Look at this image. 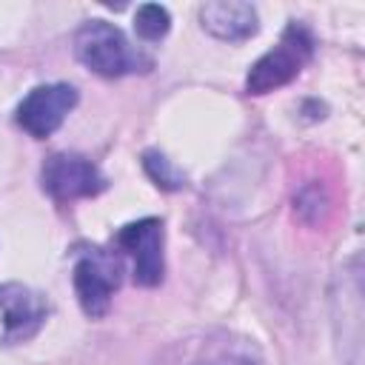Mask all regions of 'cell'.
<instances>
[{"mask_svg": "<svg viewBox=\"0 0 365 365\" xmlns=\"http://www.w3.org/2000/svg\"><path fill=\"white\" fill-rule=\"evenodd\" d=\"M74 54L77 60L103 77H123L134 71H148L151 60L128 43V37L106 20H86L74 31Z\"/></svg>", "mask_w": 365, "mask_h": 365, "instance_id": "6da1fadb", "label": "cell"}, {"mask_svg": "<svg viewBox=\"0 0 365 365\" xmlns=\"http://www.w3.org/2000/svg\"><path fill=\"white\" fill-rule=\"evenodd\" d=\"M314 54V37L302 23H288L279 43L268 48L248 71L245 91L248 94H268L274 88L288 86L311 60Z\"/></svg>", "mask_w": 365, "mask_h": 365, "instance_id": "7a4b0ae2", "label": "cell"}, {"mask_svg": "<svg viewBox=\"0 0 365 365\" xmlns=\"http://www.w3.org/2000/svg\"><path fill=\"white\" fill-rule=\"evenodd\" d=\"M123 279V262L106 248H86L74 262V294L86 317L97 319L108 311L114 291Z\"/></svg>", "mask_w": 365, "mask_h": 365, "instance_id": "3957f363", "label": "cell"}, {"mask_svg": "<svg viewBox=\"0 0 365 365\" xmlns=\"http://www.w3.org/2000/svg\"><path fill=\"white\" fill-rule=\"evenodd\" d=\"M43 188L48 197H54L57 202H74V200H86V197H97L106 188V177L103 171L83 154H51L43 163L40 171Z\"/></svg>", "mask_w": 365, "mask_h": 365, "instance_id": "277c9868", "label": "cell"}, {"mask_svg": "<svg viewBox=\"0 0 365 365\" xmlns=\"http://www.w3.org/2000/svg\"><path fill=\"white\" fill-rule=\"evenodd\" d=\"M114 242L131 257L134 262V282L143 288H154L163 282L165 274V257H163V242L165 231L157 217H143L128 225H123L114 237Z\"/></svg>", "mask_w": 365, "mask_h": 365, "instance_id": "5b68a950", "label": "cell"}, {"mask_svg": "<svg viewBox=\"0 0 365 365\" xmlns=\"http://www.w3.org/2000/svg\"><path fill=\"white\" fill-rule=\"evenodd\" d=\"M74 106H77V88L74 86H68V83H48V86L31 88L20 100L14 120H17V125L23 131H29L31 137L43 140V137H51L63 125L66 114Z\"/></svg>", "mask_w": 365, "mask_h": 365, "instance_id": "8992f818", "label": "cell"}, {"mask_svg": "<svg viewBox=\"0 0 365 365\" xmlns=\"http://www.w3.org/2000/svg\"><path fill=\"white\" fill-rule=\"evenodd\" d=\"M0 311H3V342H26L46 322L48 302L40 291L20 282H0Z\"/></svg>", "mask_w": 365, "mask_h": 365, "instance_id": "52a82bcc", "label": "cell"}, {"mask_svg": "<svg viewBox=\"0 0 365 365\" xmlns=\"http://www.w3.org/2000/svg\"><path fill=\"white\" fill-rule=\"evenodd\" d=\"M200 23L217 40L240 43L257 34L259 17L251 3L242 0H208L200 6Z\"/></svg>", "mask_w": 365, "mask_h": 365, "instance_id": "ba28073f", "label": "cell"}, {"mask_svg": "<svg viewBox=\"0 0 365 365\" xmlns=\"http://www.w3.org/2000/svg\"><path fill=\"white\" fill-rule=\"evenodd\" d=\"M134 29H137V34H140L143 40L154 43V40H160V37L168 34V29H171V14H168V9L160 6V3H143V6L137 9V14H134Z\"/></svg>", "mask_w": 365, "mask_h": 365, "instance_id": "9c48e42d", "label": "cell"}, {"mask_svg": "<svg viewBox=\"0 0 365 365\" xmlns=\"http://www.w3.org/2000/svg\"><path fill=\"white\" fill-rule=\"evenodd\" d=\"M143 165H145L148 177H151L160 188H165V191H180V188L185 185L182 171H177V168L171 165V160H168L165 154H160V151H145V154H143Z\"/></svg>", "mask_w": 365, "mask_h": 365, "instance_id": "30bf717a", "label": "cell"}, {"mask_svg": "<svg viewBox=\"0 0 365 365\" xmlns=\"http://www.w3.org/2000/svg\"><path fill=\"white\" fill-rule=\"evenodd\" d=\"M208 365H251V362L237 359V356H217V359H214V362H208Z\"/></svg>", "mask_w": 365, "mask_h": 365, "instance_id": "8fae6325", "label": "cell"}]
</instances>
